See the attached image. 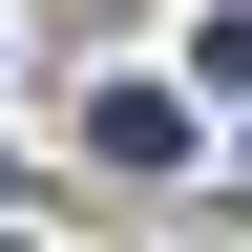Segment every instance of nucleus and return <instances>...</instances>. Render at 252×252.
<instances>
[{
  "label": "nucleus",
  "mask_w": 252,
  "mask_h": 252,
  "mask_svg": "<svg viewBox=\"0 0 252 252\" xmlns=\"http://www.w3.org/2000/svg\"><path fill=\"white\" fill-rule=\"evenodd\" d=\"M189 84H231V105H252V0H231V21H189Z\"/></svg>",
  "instance_id": "f03ea898"
},
{
  "label": "nucleus",
  "mask_w": 252,
  "mask_h": 252,
  "mask_svg": "<svg viewBox=\"0 0 252 252\" xmlns=\"http://www.w3.org/2000/svg\"><path fill=\"white\" fill-rule=\"evenodd\" d=\"M84 147H105V168H168V147H189V105H168V84H105V105H84Z\"/></svg>",
  "instance_id": "f257e3e1"
}]
</instances>
